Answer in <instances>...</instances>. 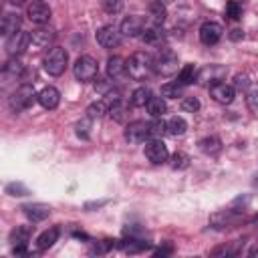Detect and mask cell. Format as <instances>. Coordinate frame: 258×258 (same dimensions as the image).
Returning a JSON list of instances; mask_svg holds the SVG:
<instances>
[{
	"label": "cell",
	"instance_id": "cell-1",
	"mask_svg": "<svg viewBox=\"0 0 258 258\" xmlns=\"http://www.w3.org/2000/svg\"><path fill=\"white\" fill-rule=\"evenodd\" d=\"M127 73L135 81H143L153 73V56L147 52H133L127 60Z\"/></svg>",
	"mask_w": 258,
	"mask_h": 258
},
{
	"label": "cell",
	"instance_id": "cell-2",
	"mask_svg": "<svg viewBox=\"0 0 258 258\" xmlns=\"http://www.w3.org/2000/svg\"><path fill=\"white\" fill-rule=\"evenodd\" d=\"M42 64H44V71L50 77H58V75L64 73V69L69 64V52L64 48H60V46H52L48 50V54L44 56Z\"/></svg>",
	"mask_w": 258,
	"mask_h": 258
},
{
	"label": "cell",
	"instance_id": "cell-3",
	"mask_svg": "<svg viewBox=\"0 0 258 258\" xmlns=\"http://www.w3.org/2000/svg\"><path fill=\"white\" fill-rule=\"evenodd\" d=\"M73 75H75V79H77L79 83H91V81H95L97 75H99V64H97V60H95L93 56L83 54V56H79V58L75 60V64H73Z\"/></svg>",
	"mask_w": 258,
	"mask_h": 258
},
{
	"label": "cell",
	"instance_id": "cell-4",
	"mask_svg": "<svg viewBox=\"0 0 258 258\" xmlns=\"http://www.w3.org/2000/svg\"><path fill=\"white\" fill-rule=\"evenodd\" d=\"M34 101H38V93L34 91V87L32 85H20L12 93V97H10V109L16 111V113H20V111L32 107Z\"/></svg>",
	"mask_w": 258,
	"mask_h": 258
},
{
	"label": "cell",
	"instance_id": "cell-5",
	"mask_svg": "<svg viewBox=\"0 0 258 258\" xmlns=\"http://www.w3.org/2000/svg\"><path fill=\"white\" fill-rule=\"evenodd\" d=\"M153 71L157 75H163V77H171L177 73V56L171 52V50H161L155 58H153Z\"/></svg>",
	"mask_w": 258,
	"mask_h": 258
},
{
	"label": "cell",
	"instance_id": "cell-6",
	"mask_svg": "<svg viewBox=\"0 0 258 258\" xmlns=\"http://www.w3.org/2000/svg\"><path fill=\"white\" fill-rule=\"evenodd\" d=\"M26 16H28L30 22L42 26V24H46V22L50 20L52 10H50V6H48L44 0H32V2L28 4V8H26Z\"/></svg>",
	"mask_w": 258,
	"mask_h": 258
},
{
	"label": "cell",
	"instance_id": "cell-7",
	"mask_svg": "<svg viewBox=\"0 0 258 258\" xmlns=\"http://www.w3.org/2000/svg\"><path fill=\"white\" fill-rule=\"evenodd\" d=\"M145 157L153 163V165H161L169 159V151H167V145L161 141V139H151L147 145H145Z\"/></svg>",
	"mask_w": 258,
	"mask_h": 258
},
{
	"label": "cell",
	"instance_id": "cell-8",
	"mask_svg": "<svg viewBox=\"0 0 258 258\" xmlns=\"http://www.w3.org/2000/svg\"><path fill=\"white\" fill-rule=\"evenodd\" d=\"M28 46H30V32L18 30V32H14L12 36L6 38V52H8L10 56H16V54L24 52Z\"/></svg>",
	"mask_w": 258,
	"mask_h": 258
},
{
	"label": "cell",
	"instance_id": "cell-9",
	"mask_svg": "<svg viewBox=\"0 0 258 258\" xmlns=\"http://www.w3.org/2000/svg\"><path fill=\"white\" fill-rule=\"evenodd\" d=\"M97 42L103 48H115L121 42V30L117 26H113V24H107V26L97 30Z\"/></svg>",
	"mask_w": 258,
	"mask_h": 258
},
{
	"label": "cell",
	"instance_id": "cell-10",
	"mask_svg": "<svg viewBox=\"0 0 258 258\" xmlns=\"http://www.w3.org/2000/svg\"><path fill=\"white\" fill-rule=\"evenodd\" d=\"M54 38H56V32L46 24H42L30 32V44L34 48H46L48 44L54 42Z\"/></svg>",
	"mask_w": 258,
	"mask_h": 258
},
{
	"label": "cell",
	"instance_id": "cell-11",
	"mask_svg": "<svg viewBox=\"0 0 258 258\" xmlns=\"http://www.w3.org/2000/svg\"><path fill=\"white\" fill-rule=\"evenodd\" d=\"M149 137V123L145 121H133L125 127V139L129 143H143Z\"/></svg>",
	"mask_w": 258,
	"mask_h": 258
},
{
	"label": "cell",
	"instance_id": "cell-12",
	"mask_svg": "<svg viewBox=\"0 0 258 258\" xmlns=\"http://www.w3.org/2000/svg\"><path fill=\"white\" fill-rule=\"evenodd\" d=\"M210 97L220 105H230L236 97V89L226 83H216V85H210Z\"/></svg>",
	"mask_w": 258,
	"mask_h": 258
},
{
	"label": "cell",
	"instance_id": "cell-13",
	"mask_svg": "<svg viewBox=\"0 0 258 258\" xmlns=\"http://www.w3.org/2000/svg\"><path fill=\"white\" fill-rule=\"evenodd\" d=\"M222 26L218 24V22H204L202 26H200V40L206 44V46H212V44H216L220 38H222Z\"/></svg>",
	"mask_w": 258,
	"mask_h": 258
},
{
	"label": "cell",
	"instance_id": "cell-14",
	"mask_svg": "<svg viewBox=\"0 0 258 258\" xmlns=\"http://www.w3.org/2000/svg\"><path fill=\"white\" fill-rule=\"evenodd\" d=\"M143 28H145V20L141 18V16H127L123 22H121V26H119V30H121V34L123 36H141V32H143Z\"/></svg>",
	"mask_w": 258,
	"mask_h": 258
},
{
	"label": "cell",
	"instance_id": "cell-15",
	"mask_svg": "<svg viewBox=\"0 0 258 258\" xmlns=\"http://www.w3.org/2000/svg\"><path fill=\"white\" fill-rule=\"evenodd\" d=\"M107 75H109V79H113V81H121V79H125L129 73H127V60L125 58H121V56H109V60H107Z\"/></svg>",
	"mask_w": 258,
	"mask_h": 258
},
{
	"label": "cell",
	"instance_id": "cell-16",
	"mask_svg": "<svg viewBox=\"0 0 258 258\" xmlns=\"http://www.w3.org/2000/svg\"><path fill=\"white\" fill-rule=\"evenodd\" d=\"M20 24H22V20L16 12H6L2 16V22H0V34L8 38V36H12L14 32L20 30Z\"/></svg>",
	"mask_w": 258,
	"mask_h": 258
},
{
	"label": "cell",
	"instance_id": "cell-17",
	"mask_svg": "<svg viewBox=\"0 0 258 258\" xmlns=\"http://www.w3.org/2000/svg\"><path fill=\"white\" fill-rule=\"evenodd\" d=\"M38 103L44 107V109H56L58 107V103H60V93H58V89L56 87H44L40 93H38Z\"/></svg>",
	"mask_w": 258,
	"mask_h": 258
},
{
	"label": "cell",
	"instance_id": "cell-18",
	"mask_svg": "<svg viewBox=\"0 0 258 258\" xmlns=\"http://www.w3.org/2000/svg\"><path fill=\"white\" fill-rule=\"evenodd\" d=\"M163 30H161V26L159 24H145V28H143V32H141V40L145 42V44H151V46H161V42H163Z\"/></svg>",
	"mask_w": 258,
	"mask_h": 258
},
{
	"label": "cell",
	"instance_id": "cell-19",
	"mask_svg": "<svg viewBox=\"0 0 258 258\" xmlns=\"http://www.w3.org/2000/svg\"><path fill=\"white\" fill-rule=\"evenodd\" d=\"M224 75H226V69H224V67H220V64H210V67H206V69H202V71H200L198 81H204V83L216 85V83H222Z\"/></svg>",
	"mask_w": 258,
	"mask_h": 258
},
{
	"label": "cell",
	"instance_id": "cell-20",
	"mask_svg": "<svg viewBox=\"0 0 258 258\" xmlns=\"http://www.w3.org/2000/svg\"><path fill=\"white\" fill-rule=\"evenodd\" d=\"M22 212H24V216H26L30 222L36 224V222H42V220L48 218L50 208L44 206V204H26V206H22Z\"/></svg>",
	"mask_w": 258,
	"mask_h": 258
},
{
	"label": "cell",
	"instance_id": "cell-21",
	"mask_svg": "<svg viewBox=\"0 0 258 258\" xmlns=\"http://www.w3.org/2000/svg\"><path fill=\"white\" fill-rule=\"evenodd\" d=\"M198 145H200L202 153H206V155H218L220 149H222V141H220L218 135H208V137L200 139Z\"/></svg>",
	"mask_w": 258,
	"mask_h": 258
},
{
	"label": "cell",
	"instance_id": "cell-22",
	"mask_svg": "<svg viewBox=\"0 0 258 258\" xmlns=\"http://www.w3.org/2000/svg\"><path fill=\"white\" fill-rule=\"evenodd\" d=\"M58 238V228H50V230H44L38 238H36V250L42 252V250H48Z\"/></svg>",
	"mask_w": 258,
	"mask_h": 258
},
{
	"label": "cell",
	"instance_id": "cell-23",
	"mask_svg": "<svg viewBox=\"0 0 258 258\" xmlns=\"http://www.w3.org/2000/svg\"><path fill=\"white\" fill-rule=\"evenodd\" d=\"M198 75H200V71L196 69V64H185L177 73V83L183 85V87H187V85H191V83L198 81Z\"/></svg>",
	"mask_w": 258,
	"mask_h": 258
},
{
	"label": "cell",
	"instance_id": "cell-24",
	"mask_svg": "<svg viewBox=\"0 0 258 258\" xmlns=\"http://www.w3.org/2000/svg\"><path fill=\"white\" fill-rule=\"evenodd\" d=\"M149 16H151V20H153V24H163L165 22V16H167V10H165V2H161V0H153L151 4H149Z\"/></svg>",
	"mask_w": 258,
	"mask_h": 258
},
{
	"label": "cell",
	"instance_id": "cell-25",
	"mask_svg": "<svg viewBox=\"0 0 258 258\" xmlns=\"http://www.w3.org/2000/svg\"><path fill=\"white\" fill-rule=\"evenodd\" d=\"M151 91L147 87H137L133 93H131V105L133 107H147L149 99H151Z\"/></svg>",
	"mask_w": 258,
	"mask_h": 258
},
{
	"label": "cell",
	"instance_id": "cell-26",
	"mask_svg": "<svg viewBox=\"0 0 258 258\" xmlns=\"http://www.w3.org/2000/svg\"><path fill=\"white\" fill-rule=\"evenodd\" d=\"M30 240V228L28 226H16L12 232H10V242L14 246H20V244H28Z\"/></svg>",
	"mask_w": 258,
	"mask_h": 258
},
{
	"label": "cell",
	"instance_id": "cell-27",
	"mask_svg": "<svg viewBox=\"0 0 258 258\" xmlns=\"http://www.w3.org/2000/svg\"><path fill=\"white\" fill-rule=\"evenodd\" d=\"M147 111H149L151 117H163V113L167 111L165 99L163 97H151L149 103H147Z\"/></svg>",
	"mask_w": 258,
	"mask_h": 258
},
{
	"label": "cell",
	"instance_id": "cell-28",
	"mask_svg": "<svg viewBox=\"0 0 258 258\" xmlns=\"http://www.w3.org/2000/svg\"><path fill=\"white\" fill-rule=\"evenodd\" d=\"M183 95V85H179L177 81L175 83H165L161 85V97L163 99H177Z\"/></svg>",
	"mask_w": 258,
	"mask_h": 258
},
{
	"label": "cell",
	"instance_id": "cell-29",
	"mask_svg": "<svg viewBox=\"0 0 258 258\" xmlns=\"http://www.w3.org/2000/svg\"><path fill=\"white\" fill-rule=\"evenodd\" d=\"M185 129H187V123H185V119H183V117H171V119L167 121V133H169V135H173V137L183 135V133H185Z\"/></svg>",
	"mask_w": 258,
	"mask_h": 258
},
{
	"label": "cell",
	"instance_id": "cell-30",
	"mask_svg": "<svg viewBox=\"0 0 258 258\" xmlns=\"http://www.w3.org/2000/svg\"><path fill=\"white\" fill-rule=\"evenodd\" d=\"M163 133H167V123L161 117H153V121H149V137L161 139Z\"/></svg>",
	"mask_w": 258,
	"mask_h": 258
},
{
	"label": "cell",
	"instance_id": "cell-31",
	"mask_svg": "<svg viewBox=\"0 0 258 258\" xmlns=\"http://www.w3.org/2000/svg\"><path fill=\"white\" fill-rule=\"evenodd\" d=\"M212 224L216 228H224V226H230L232 222H236V214L232 210H226V212H220V214H214L212 218Z\"/></svg>",
	"mask_w": 258,
	"mask_h": 258
},
{
	"label": "cell",
	"instance_id": "cell-32",
	"mask_svg": "<svg viewBox=\"0 0 258 258\" xmlns=\"http://www.w3.org/2000/svg\"><path fill=\"white\" fill-rule=\"evenodd\" d=\"M127 105L119 99V101H113L111 103V107H109V115H111V119H115V121H125L127 119Z\"/></svg>",
	"mask_w": 258,
	"mask_h": 258
},
{
	"label": "cell",
	"instance_id": "cell-33",
	"mask_svg": "<svg viewBox=\"0 0 258 258\" xmlns=\"http://www.w3.org/2000/svg\"><path fill=\"white\" fill-rule=\"evenodd\" d=\"M24 73V64L18 60V58H10L6 64H4V77H20Z\"/></svg>",
	"mask_w": 258,
	"mask_h": 258
},
{
	"label": "cell",
	"instance_id": "cell-34",
	"mask_svg": "<svg viewBox=\"0 0 258 258\" xmlns=\"http://www.w3.org/2000/svg\"><path fill=\"white\" fill-rule=\"evenodd\" d=\"M105 113H109V111H107V105L103 101H95L87 107V117H91V119H101Z\"/></svg>",
	"mask_w": 258,
	"mask_h": 258
},
{
	"label": "cell",
	"instance_id": "cell-35",
	"mask_svg": "<svg viewBox=\"0 0 258 258\" xmlns=\"http://www.w3.org/2000/svg\"><path fill=\"white\" fill-rule=\"evenodd\" d=\"M189 165V155L183 151H177L171 155V167L173 169H185Z\"/></svg>",
	"mask_w": 258,
	"mask_h": 258
},
{
	"label": "cell",
	"instance_id": "cell-36",
	"mask_svg": "<svg viewBox=\"0 0 258 258\" xmlns=\"http://www.w3.org/2000/svg\"><path fill=\"white\" fill-rule=\"evenodd\" d=\"M123 0H101V6L107 14H119L123 10Z\"/></svg>",
	"mask_w": 258,
	"mask_h": 258
},
{
	"label": "cell",
	"instance_id": "cell-37",
	"mask_svg": "<svg viewBox=\"0 0 258 258\" xmlns=\"http://www.w3.org/2000/svg\"><path fill=\"white\" fill-rule=\"evenodd\" d=\"M250 85H252L250 77H248L246 73H238V75L234 77V85H232V87H234L236 91H248Z\"/></svg>",
	"mask_w": 258,
	"mask_h": 258
},
{
	"label": "cell",
	"instance_id": "cell-38",
	"mask_svg": "<svg viewBox=\"0 0 258 258\" xmlns=\"http://www.w3.org/2000/svg\"><path fill=\"white\" fill-rule=\"evenodd\" d=\"M181 109L187 111V113H196V111H200V101H198L196 97H183Z\"/></svg>",
	"mask_w": 258,
	"mask_h": 258
},
{
	"label": "cell",
	"instance_id": "cell-39",
	"mask_svg": "<svg viewBox=\"0 0 258 258\" xmlns=\"http://www.w3.org/2000/svg\"><path fill=\"white\" fill-rule=\"evenodd\" d=\"M226 16H230L232 20H238V18L242 16V8H240V4L230 0V2L226 4Z\"/></svg>",
	"mask_w": 258,
	"mask_h": 258
},
{
	"label": "cell",
	"instance_id": "cell-40",
	"mask_svg": "<svg viewBox=\"0 0 258 258\" xmlns=\"http://www.w3.org/2000/svg\"><path fill=\"white\" fill-rule=\"evenodd\" d=\"M91 117H87V119H83V121H79L77 123V135L79 137H83V139H87L89 137V129H91Z\"/></svg>",
	"mask_w": 258,
	"mask_h": 258
},
{
	"label": "cell",
	"instance_id": "cell-41",
	"mask_svg": "<svg viewBox=\"0 0 258 258\" xmlns=\"http://www.w3.org/2000/svg\"><path fill=\"white\" fill-rule=\"evenodd\" d=\"M6 194H10V196H26V194H30V191H28V187H24L22 183H8V185H6Z\"/></svg>",
	"mask_w": 258,
	"mask_h": 258
},
{
	"label": "cell",
	"instance_id": "cell-42",
	"mask_svg": "<svg viewBox=\"0 0 258 258\" xmlns=\"http://www.w3.org/2000/svg\"><path fill=\"white\" fill-rule=\"evenodd\" d=\"M246 103H248V107H250L252 111H258V91H252V93H248V97H246Z\"/></svg>",
	"mask_w": 258,
	"mask_h": 258
},
{
	"label": "cell",
	"instance_id": "cell-43",
	"mask_svg": "<svg viewBox=\"0 0 258 258\" xmlns=\"http://www.w3.org/2000/svg\"><path fill=\"white\" fill-rule=\"evenodd\" d=\"M242 36H244V34H242V30H238V28H234V30H232V34H230V38H232V40H240Z\"/></svg>",
	"mask_w": 258,
	"mask_h": 258
},
{
	"label": "cell",
	"instance_id": "cell-44",
	"mask_svg": "<svg viewBox=\"0 0 258 258\" xmlns=\"http://www.w3.org/2000/svg\"><path fill=\"white\" fill-rule=\"evenodd\" d=\"M26 0H10V4H14V6H22Z\"/></svg>",
	"mask_w": 258,
	"mask_h": 258
},
{
	"label": "cell",
	"instance_id": "cell-45",
	"mask_svg": "<svg viewBox=\"0 0 258 258\" xmlns=\"http://www.w3.org/2000/svg\"><path fill=\"white\" fill-rule=\"evenodd\" d=\"M254 187H258V175H256V179H254Z\"/></svg>",
	"mask_w": 258,
	"mask_h": 258
},
{
	"label": "cell",
	"instance_id": "cell-46",
	"mask_svg": "<svg viewBox=\"0 0 258 258\" xmlns=\"http://www.w3.org/2000/svg\"><path fill=\"white\" fill-rule=\"evenodd\" d=\"M232 2H238V4H240V2H244V0H232Z\"/></svg>",
	"mask_w": 258,
	"mask_h": 258
},
{
	"label": "cell",
	"instance_id": "cell-47",
	"mask_svg": "<svg viewBox=\"0 0 258 258\" xmlns=\"http://www.w3.org/2000/svg\"><path fill=\"white\" fill-rule=\"evenodd\" d=\"M161 2H171V0H161Z\"/></svg>",
	"mask_w": 258,
	"mask_h": 258
}]
</instances>
